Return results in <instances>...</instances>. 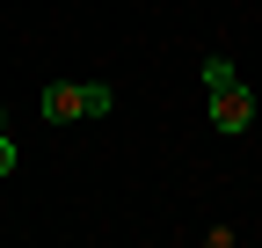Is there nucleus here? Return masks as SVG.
<instances>
[{
    "label": "nucleus",
    "instance_id": "nucleus-4",
    "mask_svg": "<svg viewBox=\"0 0 262 248\" xmlns=\"http://www.w3.org/2000/svg\"><path fill=\"white\" fill-rule=\"evenodd\" d=\"M0 175H15V139H8V124H0Z\"/></svg>",
    "mask_w": 262,
    "mask_h": 248
},
{
    "label": "nucleus",
    "instance_id": "nucleus-1",
    "mask_svg": "<svg viewBox=\"0 0 262 248\" xmlns=\"http://www.w3.org/2000/svg\"><path fill=\"white\" fill-rule=\"evenodd\" d=\"M44 117H51V124H73V117H110V88H102V80H80V88L51 80V88H44Z\"/></svg>",
    "mask_w": 262,
    "mask_h": 248
},
{
    "label": "nucleus",
    "instance_id": "nucleus-2",
    "mask_svg": "<svg viewBox=\"0 0 262 248\" xmlns=\"http://www.w3.org/2000/svg\"><path fill=\"white\" fill-rule=\"evenodd\" d=\"M211 124H219V132H248V124H255V95H248L241 80L211 95Z\"/></svg>",
    "mask_w": 262,
    "mask_h": 248
},
{
    "label": "nucleus",
    "instance_id": "nucleus-3",
    "mask_svg": "<svg viewBox=\"0 0 262 248\" xmlns=\"http://www.w3.org/2000/svg\"><path fill=\"white\" fill-rule=\"evenodd\" d=\"M241 73H233V58H204V95H219V88H233Z\"/></svg>",
    "mask_w": 262,
    "mask_h": 248
}]
</instances>
